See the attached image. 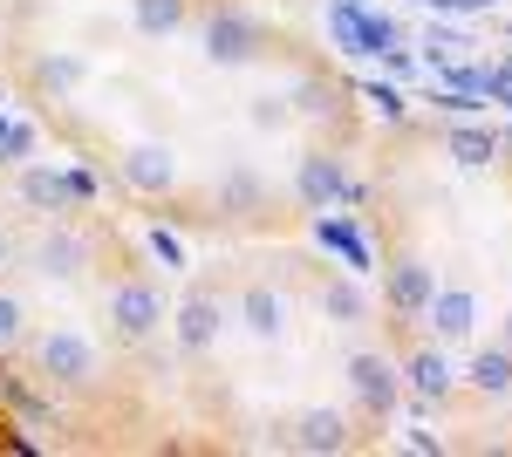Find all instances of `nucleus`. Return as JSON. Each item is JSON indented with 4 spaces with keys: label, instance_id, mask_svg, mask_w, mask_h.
<instances>
[{
    "label": "nucleus",
    "instance_id": "dca6fc26",
    "mask_svg": "<svg viewBox=\"0 0 512 457\" xmlns=\"http://www.w3.org/2000/svg\"><path fill=\"white\" fill-rule=\"evenodd\" d=\"M260 205H267V185H260V171L233 164V171L219 178V212H233V219H253Z\"/></svg>",
    "mask_w": 512,
    "mask_h": 457
},
{
    "label": "nucleus",
    "instance_id": "c85d7f7f",
    "mask_svg": "<svg viewBox=\"0 0 512 457\" xmlns=\"http://www.w3.org/2000/svg\"><path fill=\"white\" fill-rule=\"evenodd\" d=\"M7 260H14V239H7V232H0V273H7Z\"/></svg>",
    "mask_w": 512,
    "mask_h": 457
},
{
    "label": "nucleus",
    "instance_id": "aec40b11",
    "mask_svg": "<svg viewBox=\"0 0 512 457\" xmlns=\"http://www.w3.org/2000/svg\"><path fill=\"white\" fill-rule=\"evenodd\" d=\"M465 376H472L478 396H506V389H512V348H478Z\"/></svg>",
    "mask_w": 512,
    "mask_h": 457
},
{
    "label": "nucleus",
    "instance_id": "7c9ffc66",
    "mask_svg": "<svg viewBox=\"0 0 512 457\" xmlns=\"http://www.w3.org/2000/svg\"><path fill=\"white\" fill-rule=\"evenodd\" d=\"M0 110H7V89H0Z\"/></svg>",
    "mask_w": 512,
    "mask_h": 457
},
{
    "label": "nucleus",
    "instance_id": "f03ea898",
    "mask_svg": "<svg viewBox=\"0 0 512 457\" xmlns=\"http://www.w3.org/2000/svg\"><path fill=\"white\" fill-rule=\"evenodd\" d=\"M294 198H301L308 212H335L342 198H355V178L342 171V157L308 151L301 164H294Z\"/></svg>",
    "mask_w": 512,
    "mask_h": 457
},
{
    "label": "nucleus",
    "instance_id": "9d476101",
    "mask_svg": "<svg viewBox=\"0 0 512 457\" xmlns=\"http://www.w3.org/2000/svg\"><path fill=\"white\" fill-rule=\"evenodd\" d=\"M349 382H355V396H362V410H376V417L396 410V369L383 362V355H355Z\"/></svg>",
    "mask_w": 512,
    "mask_h": 457
},
{
    "label": "nucleus",
    "instance_id": "ddd939ff",
    "mask_svg": "<svg viewBox=\"0 0 512 457\" xmlns=\"http://www.w3.org/2000/svg\"><path fill=\"white\" fill-rule=\"evenodd\" d=\"M315 239L328 246V253H342V267H349V273H369V239H362V226L335 219V212H315Z\"/></svg>",
    "mask_w": 512,
    "mask_h": 457
},
{
    "label": "nucleus",
    "instance_id": "7ed1b4c3",
    "mask_svg": "<svg viewBox=\"0 0 512 457\" xmlns=\"http://www.w3.org/2000/svg\"><path fill=\"white\" fill-rule=\"evenodd\" d=\"M253 55H260V21H253L246 7H219V14L205 21V62L239 69V62H253Z\"/></svg>",
    "mask_w": 512,
    "mask_h": 457
},
{
    "label": "nucleus",
    "instance_id": "4468645a",
    "mask_svg": "<svg viewBox=\"0 0 512 457\" xmlns=\"http://www.w3.org/2000/svg\"><path fill=\"white\" fill-rule=\"evenodd\" d=\"M444 151L458 157L465 171H485V164H499V130H485V123H451V130H444Z\"/></svg>",
    "mask_w": 512,
    "mask_h": 457
},
{
    "label": "nucleus",
    "instance_id": "1a4fd4ad",
    "mask_svg": "<svg viewBox=\"0 0 512 457\" xmlns=\"http://www.w3.org/2000/svg\"><path fill=\"white\" fill-rule=\"evenodd\" d=\"M219 328H226V307L212 301V294H192V301L178 307V348L185 355H205V348L219 342Z\"/></svg>",
    "mask_w": 512,
    "mask_h": 457
},
{
    "label": "nucleus",
    "instance_id": "f8f14e48",
    "mask_svg": "<svg viewBox=\"0 0 512 457\" xmlns=\"http://www.w3.org/2000/svg\"><path fill=\"white\" fill-rule=\"evenodd\" d=\"M294 451H308V457L349 451V417H342V410H308V417L294 423Z\"/></svg>",
    "mask_w": 512,
    "mask_h": 457
},
{
    "label": "nucleus",
    "instance_id": "cd10ccee",
    "mask_svg": "<svg viewBox=\"0 0 512 457\" xmlns=\"http://www.w3.org/2000/svg\"><path fill=\"white\" fill-rule=\"evenodd\" d=\"M424 7H451V14H472V7H492V0H424Z\"/></svg>",
    "mask_w": 512,
    "mask_h": 457
},
{
    "label": "nucleus",
    "instance_id": "2eb2a0df",
    "mask_svg": "<svg viewBox=\"0 0 512 457\" xmlns=\"http://www.w3.org/2000/svg\"><path fill=\"white\" fill-rule=\"evenodd\" d=\"M239 321H246V335H260V342H280V328H287V301H280L274 287H246V301H239Z\"/></svg>",
    "mask_w": 512,
    "mask_h": 457
},
{
    "label": "nucleus",
    "instance_id": "412c9836",
    "mask_svg": "<svg viewBox=\"0 0 512 457\" xmlns=\"http://www.w3.org/2000/svg\"><path fill=\"white\" fill-rule=\"evenodd\" d=\"M321 314H328L335 328H362L369 301H362V287H355V280H328V287H321Z\"/></svg>",
    "mask_w": 512,
    "mask_h": 457
},
{
    "label": "nucleus",
    "instance_id": "0eeeda50",
    "mask_svg": "<svg viewBox=\"0 0 512 457\" xmlns=\"http://www.w3.org/2000/svg\"><path fill=\"white\" fill-rule=\"evenodd\" d=\"M89 267V239H82L76 226H48L35 246V273L41 280H76V273Z\"/></svg>",
    "mask_w": 512,
    "mask_h": 457
},
{
    "label": "nucleus",
    "instance_id": "39448f33",
    "mask_svg": "<svg viewBox=\"0 0 512 457\" xmlns=\"http://www.w3.org/2000/svg\"><path fill=\"white\" fill-rule=\"evenodd\" d=\"M110 321H117L123 342H144L164 321V294L151 280H117V287H110Z\"/></svg>",
    "mask_w": 512,
    "mask_h": 457
},
{
    "label": "nucleus",
    "instance_id": "f257e3e1",
    "mask_svg": "<svg viewBox=\"0 0 512 457\" xmlns=\"http://www.w3.org/2000/svg\"><path fill=\"white\" fill-rule=\"evenodd\" d=\"M96 198V178L89 171H48V164H21V205L35 212H76Z\"/></svg>",
    "mask_w": 512,
    "mask_h": 457
},
{
    "label": "nucleus",
    "instance_id": "a211bd4d",
    "mask_svg": "<svg viewBox=\"0 0 512 457\" xmlns=\"http://www.w3.org/2000/svg\"><path fill=\"white\" fill-rule=\"evenodd\" d=\"M35 82L48 96H76L82 82H89V62L82 55H35Z\"/></svg>",
    "mask_w": 512,
    "mask_h": 457
},
{
    "label": "nucleus",
    "instance_id": "c756f323",
    "mask_svg": "<svg viewBox=\"0 0 512 457\" xmlns=\"http://www.w3.org/2000/svg\"><path fill=\"white\" fill-rule=\"evenodd\" d=\"M506 348H512V321H506Z\"/></svg>",
    "mask_w": 512,
    "mask_h": 457
},
{
    "label": "nucleus",
    "instance_id": "f3484780",
    "mask_svg": "<svg viewBox=\"0 0 512 457\" xmlns=\"http://www.w3.org/2000/svg\"><path fill=\"white\" fill-rule=\"evenodd\" d=\"M287 103H294V116H308V123H328V116L342 110V89L321 76H301L294 89H287Z\"/></svg>",
    "mask_w": 512,
    "mask_h": 457
},
{
    "label": "nucleus",
    "instance_id": "b1692460",
    "mask_svg": "<svg viewBox=\"0 0 512 457\" xmlns=\"http://www.w3.org/2000/svg\"><path fill=\"white\" fill-rule=\"evenodd\" d=\"M246 123H253V130H287V123H294V103L267 89V96H253V110H246Z\"/></svg>",
    "mask_w": 512,
    "mask_h": 457
},
{
    "label": "nucleus",
    "instance_id": "bb28decb",
    "mask_svg": "<svg viewBox=\"0 0 512 457\" xmlns=\"http://www.w3.org/2000/svg\"><path fill=\"white\" fill-rule=\"evenodd\" d=\"M14 335H21V301L0 294V342H14Z\"/></svg>",
    "mask_w": 512,
    "mask_h": 457
},
{
    "label": "nucleus",
    "instance_id": "6e6552de",
    "mask_svg": "<svg viewBox=\"0 0 512 457\" xmlns=\"http://www.w3.org/2000/svg\"><path fill=\"white\" fill-rule=\"evenodd\" d=\"M424 321L437 328V342H465L478 328V294L472 287H437L431 301H424Z\"/></svg>",
    "mask_w": 512,
    "mask_h": 457
},
{
    "label": "nucleus",
    "instance_id": "20e7f679",
    "mask_svg": "<svg viewBox=\"0 0 512 457\" xmlns=\"http://www.w3.org/2000/svg\"><path fill=\"white\" fill-rule=\"evenodd\" d=\"M41 376L69 382V389L96 382V342H89L82 328H48V335H41Z\"/></svg>",
    "mask_w": 512,
    "mask_h": 457
},
{
    "label": "nucleus",
    "instance_id": "5701e85b",
    "mask_svg": "<svg viewBox=\"0 0 512 457\" xmlns=\"http://www.w3.org/2000/svg\"><path fill=\"white\" fill-rule=\"evenodd\" d=\"M35 144H41V130L28 123V116H7V110H0V164H28Z\"/></svg>",
    "mask_w": 512,
    "mask_h": 457
},
{
    "label": "nucleus",
    "instance_id": "423d86ee",
    "mask_svg": "<svg viewBox=\"0 0 512 457\" xmlns=\"http://www.w3.org/2000/svg\"><path fill=\"white\" fill-rule=\"evenodd\" d=\"M117 171H123V185L144 191V198H164V191L178 185V157H171V144H130Z\"/></svg>",
    "mask_w": 512,
    "mask_h": 457
},
{
    "label": "nucleus",
    "instance_id": "6ab92c4d",
    "mask_svg": "<svg viewBox=\"0 0 512 457\" xmlns=\"http://www.w3.org/2000/svg\"><path fill=\"white\" fill-rule=\"evenodd\" d=\"M130 21H137V35L164 41L185 28V0H130Z\"/></svg>",
    "mask_w": 512,
    "mask_h": 457
},
{
    "label": "nucleus",
    "instance_id": "a878e982",
    "mask_svg": "<svg viewBox=\"0 0 512 457\" xmlns=\"http://www.w3.org/2000/svg\"><path fill=\"white\" fill-rule=\"evenodd\" d=\"M151 253H158L164 267H185V246H178V232H164V226H151Z\"/></svg>",
    "mask_w": 512,
    "mask_h": 457
},
{
    "label": "nucleus",
    "instance_id": "4be33fe9",
    "mask_svg": "<svg viewBox=\"0 0 512 457\" xmlns=\"http://www.w3.org/2000/svg\"><path fill=\"white\" fill-rule=\"evenodd\" d=\"M410 389H417V396H444V389H451L444 348H417V355H410Z\"/></svg>",
    "mask_w": 512,
    "mask_h": 457
},
{
    "label": "nucleus",
    "instance_id": "9b49d317",
    "mask_svg": "<svg viewBox=\"0 0 512 457\" xmlns=\"http://www.w3.org/2000/svg\"><path fill=\"white\" fill-rule=\"evenodd\" d=\"M437 294V273L424 267V260H396L390 267V287H383V301L396 307V314H424V301Z\"/></svg>",
    "mask_w": 512,
    "mask_h": 457
},
{
    "label": "nucleus",
    "instance_id": "393cba45",
    "mask_svg": "<svg viewBox=\"0 0 512 457\" xmlns=\"http://www.w3.org/2000/svg\"><path fill=\"white\" fill-rule=\"evenodd\" d=\"M362 96H369V103H376V116H383V123H403V116H410V103H403V96H396L390 82H369V89H362Z\"/></svg>",
    "mask_w": 512,
    "mask_h": 457
}]
</instances>
